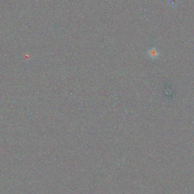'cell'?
<instances>
[{
  "mask_svg": "<svg viewBox=\"0 0 194 194\" xmlns=\"http://www.w3.org/2000/svg\"><path fill=\"white\" fill-rule=\"evenodd\" d=\"M148 53H149V56L151 58H156L158 55V51L155 49V48H152L150 49L148 51Z\"/></svg>",
  "mask_w": 194,
  "mask_h": 194,
  "instance_id": "6da1fadb",
  "label": "cell"
}]
</instances>
